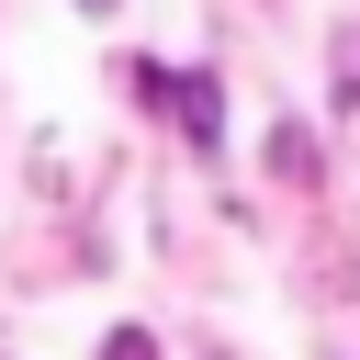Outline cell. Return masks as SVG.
<instances>
[{"instance_id": "6da1fadb", "label": "cell", "mask_w": 360, "mask_h": 360, "mask_svg": "<svg viewBox=\"0 0 360 360\" xmlns=\"http://www.w3.org/2000/svg\"><path fill=\"white\" fill-rule=\"evenodd\" d=\"M135 90H146L191 146H214V135H225V112H214V101H225V90H214V68H180V79H169V68H135Z\"/></svg>"}, {"instance_id": "7a4b0ae2", "label": "cell", "mask_w": 360, "mask_h": 360, "mask_svg": "<svg viewBox=\"0 0 360 360\" xmlns=\"http://www.w3.org/2000/svg\"><path fill=\"white\" fill-rule=\"evenodd\" d=\"M338 101L360 112V34H338Z\"/></svg>"}, {"instance_id": "3957f363", "label": "cell", "mask_w": 360, "mask_h": 360, "mask_svg": "<svg viewBox=\"0 0 360 360\" xmlns=\"http://www.w3.org/2000/svg\"><path fill=\"white\" fill-rule=\"evenodd\" d=\"M101 360H158V338H146V326H112V338H101Z\"/></svg>"}, {"instance_id": "277c9868", "label": "cell", "mask_w": 360, "mask_h": 360, "mask_svg": "<svg viewBox=\"0 0 360 360\" xmlns=\"http://www.w3.org/2000/svg\"><path fill=\"white\" fill-rule=\"evenodd\" d=\"M79 11H112V0H79Z\"/></svg>"}]
</instances>
